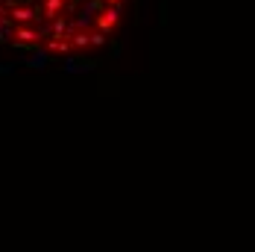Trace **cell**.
Here are the masks:
<instances>
[{"mask_svg":"<svg viewBox=\"0 0 255 252\" xmlns=\"http://www.w3.org/2000/svg\"><path fill=\"white\" fill-rule=\"evenodd\" d=\"M127 0H0V50L24 59H79L100 50Z\"/></svg>","mask_w":255,"mask_h":252,"instance_id":"obj_1","label":"cell"}]
</instances>
